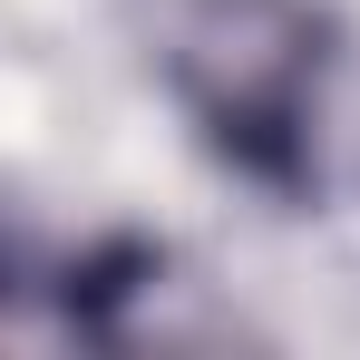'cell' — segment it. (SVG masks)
<instances>
[{
    "label": "cell",
    "mask_w": 360,
    "mask_h": 360,
    "mask_svg": "<svg viewBox=\"0 0 360 360\" xmlns=\"http://www.w3.org/2000/svg\"><path fill=\"white\" fill-rule=\"evenodd\" d=\"M166 78L224 166L253 185H311L331 30L302 0H195L166 30Z\"/></svg>",
    "instance_id": "cell-1"
}]
</instances>
